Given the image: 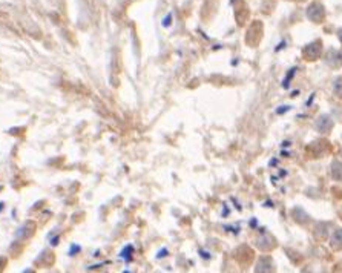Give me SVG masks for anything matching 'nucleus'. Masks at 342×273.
Wrapping results in <instances>:
<instances>
[{
  "mask_svg": "<svg viewBox=\"0 0 342 273\" xmlns=\"http://www.w3.org/2000/svg\"><path fill=\"white\" fill-rule=\"evenodd\" d=\"M169 23H171V14L168 15V19L163 20V26H169Z\"/></svg>",
  "mask_w": 342,
  "mask_h": 273,
  "instance_id": "nucleus-1",
  "label": "nucleus"
}]
</instances>
